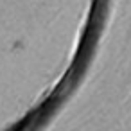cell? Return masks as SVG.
<instances>
[]
</instances>
